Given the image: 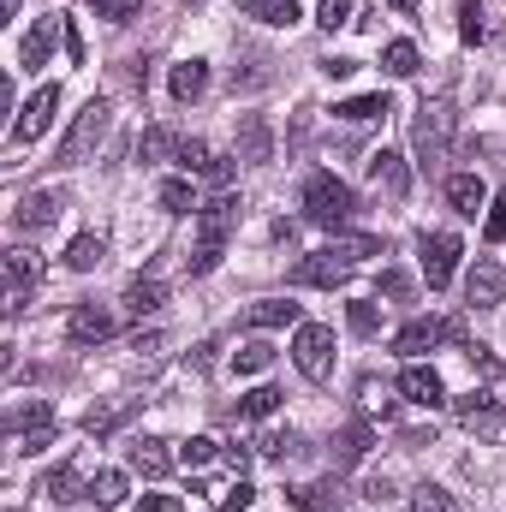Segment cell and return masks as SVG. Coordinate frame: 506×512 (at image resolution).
I'll use <instances>...</instances> for the list:
<instances>
[{
	"label": "cell",
	"mask_w": 506,
	"mask_h": 512,
	"mask_svg": "<svg viewBox=\"0 0 506 512\" xmlns=\"http://www.w3.org/2000/svg\"><path fill=\"white\" fill-rule=\"evenodd\" d=\"M36 495H42V501H54V507H72V501H90V483H84V471H78V465H54V471H42Z\"/></svg>",
	"instance_id": "15"
},
{
	"label": "cell",
	"mask_w": 506,
	"mask_h": 512,
	"mask_svg": "<svg viewBox=\"0 0 506 512\" xmlns=\"http://www.w3.org/2000/svg\"><path fill=\"white\" fill-rule=\"evenodd\" d=\"M340 251L352 256V262H370V256H387V239H370V233L364 239H340Z\"/></svg>",
	"instance_id": "46"
},
{
	"label": "cell",
	"mask_w": 506,
	"mask_h": 512,
	"mask_svg": "<svg viewBox=\"0 0 506 512\" xmlns=\"http://www.w3.org/2000/svg\"><path fill=\"white\" fill-rule=\"evenodd\" d=\"M256 453H262V459H292V453H298V435H292V429H268V435L256 441Z\"/></svg>",
	"instance_id": "42"
},
{
	"label": "cell",
	"mask_w": 506,
	"mask_h": 512,
	"mask_svg": "<svg viewBox=\"0 0 506 512\" xmlns=\"http://www.w3.org/2000/svg\"><path fill=\"white\" fill-rule=\"evenodd\" d=\"M179 131L173 126H149L143 137H137V161H167V155H179Z\"/></svg>",
	"instance_id": "26"
},
{
	"label": "cell",
	"mask_w": 506,
	"mask_h": 512,
	"mask_svg": "<svg viewBox=\"0 0 506 512\" xmlns=\"http://www.w3.org/2000/svg\"><path fill=\"white\" fill-rule=\"evenodd\" d=\"M501 298H506V268L495 256H477V268L465 274V304L471 310H495Z\"/></svg>",
	"instance_id": "10"
},
{
	"label": "cell",
	"mask_w": 506,
	"mask_h": 512,
	"mask_svg": "<svg viewBox=\"0 0 506 512\" xmlns=\"http://www.w3.org/2000/svg\"><path fill=\"white\" fill-rule=\"evenodd\" d=\"M137 512H185L179 495H137Z\"/></svg>",
	"instance_id": "49"
},
{
	"label": "cell",
	"mask_w": 506,
	"mask_h": 512,
	"mask_svg": "<svg viewBox=\"0 0 506 512\" xmlns=\"http://www.w3.org/2000/svg\"><path fill=\"white\" fill-rule=\"evenodd\" d=\"M108 131H114V102H108V96H90V102H84V114L66 126L60 149H54V161H60V167H84V161L108 143Z\"/></svg>",
	"instance_id": "2"
},
{
	"label": "cell",
	"mask_w": 506,
	"mask_h": 512,
	"mask_svg": "<svg viewBox=\"0 0 506 512\" xmlns=\"http://www.w3.org/2000/svg\"><path fill=\"white\" fill-rule=\"evenodd\" d=\"M66 60H72V66H84V30H78L72 18H66Z\"/></svg>",
	"instance_id": "52"
},
{
	"label": "cell",
	"mask_w": 506,
	"mask_h": 512,
	"mask_svg": "<svg viewBox=\"0 0 506 512\" xmlns=\"http://www.w3.org/2000/svg\"><path fill=\"white\" fill-rule=\"evenodd\" d=\"M227 465H233V471H245V465H251V447H239V441H233V447H227Z\"/></svg>",
	"instance_id": "57"
},
{
	"label": "cell",
	"mask_w": 506,
	"mask_h": 512,
	"mask_svg": "<svg viewBox=\"0 0 506 512\" xmlns=\"http://www.w3.org/2000/svg\"><path fill=\"white\" fill-rule=\"evenodd\" d=\"M459 334H465L459 322H441V316H417L411 328H399V334H393V352H399V358H423V352H435L441 340H459Z\"/></svg>",
	"instance_id": "6"
},
{
	"label": "cell",
	"mask_w": 506,
	"mask_h": 512,
	"mask_svg": "<svg viewBox=\"0 0 506 512\" xmlns=\"http://www.w3.org/2000/svg\"><path fill=\"white\" fill-rule=\"evenodd\" d=\"M96 12H108L114 24H126L131 12H137V0H96Z\"/></svg>",
	"instance_id": "54"
},
{
	"label": "cell",
	"mask_w": 506,
	"mask_h": 512,
	"mask_svg": "<svg viewBox=\"0 0 506 512\" xmlns=\"http://www.w3.org/2000/svg\"><path fill=\"white\" fill-rule=\"evenodd\" d=\"M161 304H167V286H161V280H143V274H137V280L126 286V310L131 316H149V310H161Z\"/></svg>",
	"instance_id": "28"
},
{
	"label": "cell",
	"mask_w": 506,
	"mask_h": 512,
	"mask_svg": "<svg viewBox=\"0 0 506 512\" xmlns=\"http://www.w3.org/2000/svg\"><path fill=\"white\" fill-rule=\"evenodd\" d=\"M161 346H167V340H161V334H155V328H149V334H143V328H137V334H131V352H137V358H155V352H161Z\"/></svg>",
	"instance_id": "50"
},
{
	"label": "cell",
	"mask_w": 506,
	"mask_h": 512,
	"mask_svg": "<svg viewBox=\"0 0 506 512\" xmlns=\"http://www.w3.org/2000/svg\"><path fill=\"white\" fill-rule=\"evenodd\" d=\"M239 161H251V167H268L274 161V126L262 114H245L239 120Z\"/></svg>",
	"instance_id": "20"
},
{
	"label": "cell",
	"mask_w": 506,
	"mask_h": 512,
	"mask_svg": "<svg viewBox=\"0 0 506 512\" xmlns=\"http://www.w3.org/2000/svg\"><path fill=\"white\" fill-rule=\"evenodd\" d=\"M245 322L251 328H298V304H286V298H262L245 310Z\"/></svg>",
	"instance_id": "25"
},
{
	"label": "cell",
	"mask_w": 506,
	"mask_h": 512,
	"mask_svg": "<svg viewBox=\"0 0 506 512\" xmlns=\"http://www.w3.org/2000/svg\"><path fill=\"white\" fill-rule=\"evenodd\" d=\"M239 12L256 18V24H268V30H292L304 12H298V0H239Z\"/></svg>",
	"instance_id": "22"
},
{
	"label": "cell",
	"mask_w": 506,
	"mask_h": 512,
	"mask_svg": "<svg viewBox=\"0 0 506 512\" xmlns=\"http://www.w3.org/2000/svg\"><path fill=\"white\" fill-rule=\"evenodd\" d=\"M358 405H364L370 417H393V399H387V382H376V376H364V382H358Z\"/></svg>",
	"instance_id": "41"
},
{
	"label": "cell",
	"mask_w": 506,
	"mask_h": 512,
	"mask_svg": "<svg viewBox=\"0 0 506 512\" xmlns=\"http://www.w3.org/2000/svg\"><path fill=\"white\" fill-rule=\"evenodd\" d=\"M292 364H298L304 382H328V376H334V334H328L322 322H298V334H292Z\"/></svg>",
	"instance_id": "5"
},
{
	"label": "cell",
	"mask_w": 506,
	"mask_h": 512,
	"mask_svg": "<svg viewBox=\"0 0 506 512\" xmlns=\"http://www.w3.org/2000/svg\"><path fill=\"white\" fill-rule=\"evenodd\" d=\"M126 465L137 471V477H167L173 471V453H167V441H155V435H137V441H126Z\"/></svg>",
	"instance_id": "18"
},
{
	"label": "cell",
	"mask_w": 506,
	"mask_h": 512,
	"mask_svg": "<svg viewBox=\"0 0 506 512\" xmlns=\"http://www.w3.org/2000/svg\"><path fill=\"white\" fill-rule=\"evenodd\" d=\"M352 6H358V0H322V6H316V24H322V30H340V24H352Z\"/></svg>",
	"instance_id": "45"
},
{
	"label": "cell",
	"mask_w": 506,
	"mask_h": 512,
	"mask_svg": "<svg viewBox=\"0 0 506 512\" xmlns=\"http://www.w3.org/2000/svg\"><path fill=\"white\" fill-rule=\"evenodd\" d=\"M60 209H66V197H60V191H30V197L12 209V227H18V233H42V227H54V221H60Z\"/></svg>",
	"instance_id": "14"
},
{
	"label": "cell",
	"mask_w": 506,
	"mask_h": 512,
	"mask_svg": "<svg viewBox=\"0 0 506 512\" xmlns=\"http://www.w3.org/2000/svg\"><path fill=\"white\" fill-rule=\"evenodd\" d=\"M387 6H393V12H417V0H387Z\"/></svg>",
	"instance_id": "58"
},
{
	"label": "cell",
	"mask_w": 506,
	"mask_h": 512,
	"mask_svg": "<svg viewBox=\"0 0 506 512\" xmlns=\"http://www.w3.org/2000/svg\"><path fill=\"white\" fill-rule=\"evenodd\" d=\"M42 423H54V411H48V405H12V411H6L12 441H18V435H30V429H42Z\"/></svg>",
	"instance_id": "37"
},
{
	"label": "cell",
	"mask_w": 506,
	"mask_h": 512,
	"mask_svg": "<svg viewBox=\"0 0 506 512\" xmlns=\"http://www.w3.org/2000/svg\"><path fill=\"white\" fill-rule=\"evenodd\" d=\"M233 221H239V197H233V191H221L215 203H203V209H197V245H191V256H185L191 280H203V274H215V268H221L227 239H233Z\"/></svg>",
	"instance_id": "1"
},
{
	"label": "cell",
	"mask_w": 506,
	"mask_h": 512,
	"mask_svg": "<svg viewBox=\"0 0 506 512\" xmlns=\"http://www.w3.org/2000/svg\"><path fill=\"white\" fill-rule=\"evenodd\" d=\"M221 459V441L215 435H191L185 447H179V465H191V471H203V465H215Z\"/></svg>",
	"instance_id": "38"
},
{
	"label": "cell",
	"mask_w": 506,
	"mask_h": 512,
	"mask_svg": "<svg viewBox=\"0 0 506 512\" xmlns=\"http://www.w3.org/2000/svg\"><path fill=\"white\" fill-rule=\"evenodd\" d=\"M274 405H280V387H251V393L239 399V411H233V417H239V423H251V417H268Z\"/></svg>",
	"instance_id": "39"
},
{
	"label": "cell",
	"mask_w": 506,
	"mask_h": 512,
	"mask_svg": "<svg viewBox=\"0 0 506 512\" xmlns=\"http://www.w3.org/2000/svg\"><path fill=\"white\" fill-rule=\"evenodd\" d=\"M370 441H376V435H370V423H352V429H340V441H334V459H340V465H358V459L370 453Z\"/></svg>",
	"instance_id": "32"
},
{
	"label": "cell",
	"mask_w": 506,
	"mask_h": 512,
	"mask_svg": "<svg viewBox=\"0 0 506 512\" xmlns=\"http://www.w3.org/2000/svg\"><path fill=\"white\" fill-rule=\"evenodd\" d=\"M358 262L340 251V245H328V251H310L298 268H292V286H346V274H352Z\"/></svg>",
	"instance_id": "7"
},
{
	"label": "cell",
	"mask_w": 506,
	"mask_h": 512,
	"mask_svg": "<svg viewBox=\"0 0 506 512\" xmlns=\"http://www.w3.org/2000/svg\"><path fill=\"white\" fill-rule=\"evenodd\" d=\"M126 417H131V405H108V411H90V417H84V429H90V435L102 441V435H114V429H120Z\"/></svg>",
	"instance_id": "43"
},
{
	"label": "cell",
	"mask_w": 506,
	"mask_h": 512,
	"mask_svg": "<svg viewBox=\"0 0 506 512\" xmlns=\"http://www.w3.org/2000/svg\"><path fill=\"white\" fill-rule=\"evenodd\" d=\"M364 501H393V483H387V477H370V483H364Z\"/></svg>",
	"instance_id": "55"
},
{
	"label": "cell",
	"mask_w": 506,
	"mask_h": 512,
	"mask_svg": "<svg viewBox=\"0 0 506 512\" xmlns=\"http://www.w3.org/2000/svg\"><path fill=\"white\" fill-rule=\"evenodd\" d=\"M417 66H423V60H417V42L399 36V42L381 48V72H387V78H417Z\"/></svg>",
	"instance_id": "27"
},
{
	"label": "cell",
	"mask_w": 506,
	"mask_h": 512,
	"mask_svg": "<svg viewBox=\"0 0 506 512\" xmlns=\"http://www.w3.org/2000/svg\"><path fill=\"white\" fill-rule=\"evenodd\" d=\"M54 42H66V18H36L30 36H24V48H18V72H42L48 54H54Z\"/></svg>",
	"instance_id": "12"
},
{
	"label": "cell",
	"mask_w": 506,
	"mask_h": 512,
	"mask_svg": "<svg viewBox=\"0 0 506 512\" xmlns=\"http://www.w3.org/2000/svg\"><path fill=\"white\" fill-rule=\"evenodd\" d=\"M447 203H453L465 221H477V209H489V185H483L477 173H453V179H447Z\"/></svg>",
	"instance_id": "21"
},
{
	"label": "cell",
	"mask_w": 506,
	"mask_h": 512,
	"mask_svg": "<svg viewBox=\"0 0 506 512\" xmlns=\"http://www.w3.org/2000/svg\"><path fill=\"white\" fill-rule=\"evenodd\" d=\"M346 328H352L358 340H376L381 334V310L370 304V298H352V304H346Z\"/></svg>",
	"instance_id": "36"
},
{
	"label": "cell",
	"mask_w": 506,
	"mask_h": 512,
	"mask_svg": "<svg viewBox=\"0 0 506 512\" xmlns=\"http://www.w3.org/2000/svg\"><path fill=\"white\" fill-rule=\"evenodd\" d=\"M483 239H489V245H501L506 239V203H495V209L483 215Z\"/></svg>",
	"instance_id": "48"
},
{
	"label": "cell",
	"mask_w": 506,
	"mask_h": 512,
	"mask_svg": "<svg viewBox=\"0 0 506 512\" xmlns=\"http://www.w3.org/2000/svg\"><path fill=\"white\" fill-rule=\"evenodd\" d=\"M459 36L483 42V0H459Z\"/></svg>",
	"instance_id": "44"
},
{
	"label": "cell",
	"mask_w": 506,
	"mask_h": 512,
	"mask_svg": "<svg viewBox=\"0 0 506 512\" xmlns=\"http://www.w3.org/2000/svg\"><path fill=\"white\" fill-rule=\"evenodd\" d=\"M108 262V239L102 233H78L72 245H66V268L72 274H90V268H102Z\"/></svg>",
	"instance_id": "24"
},
{
	"label": "cell",
	"mask_w": 506,
	"mask_h": 512,
	"mask_svg": "<svg viewBox=\"0 0 506 512\" xmlns=\"http://www.w3.org/2000/svg\"><path fill=\"white\" fill-rule=\"evenodd\" d=\"M167 90H173V102H197V96L209 90V66H203V60H179L173 78H167Z\"/></svg>",
	"instance_id": "23"
},
{
	"label": "cell",
	"mask_w": 506,
	"mask_h": 512,
	"mask_svg": "<svg viewBox=\"0 0 506 512\" xmlns=\"http://www.w3.org/2000/svg\"><path fill=\"white\" fill-rule=\"evenodd\" d=\"M66 334H72L78 346H102V340L114 334V310H108V304H78L72 322H66Z\"/></svg>",
	"instance_id": "19"
},
{
	"label": "cell",
	"mask_w": 506,
	"mask_h": 512,
	"mask_svg": "<svg viewBox=\"0 0 506 512\" xmlns=\"http://www.w3.org/2000/svg\"><path fill=\"white\" fill-rule=\"evenodd\" d=\"M417 251H423V274H429V286L441 292V286L453 280V268H459L465 245H459V233H423V239H417Z\"/></svg>",
	"instance_id": "9"
},
{
	"label": "cell",
	"mask_w": 506,
	"mask_h": 512,
	"mask_svg": "<svg viewBox=\"0 0 506 512\" xmlns=\"http://www.w3.org/2000/svg\"><path fill=\"white\" fill-rule=\"evenodd\" d=\"M36 274H42V256L30 251V245L6 251V286H36Z\"/></svg>",
	"instance_id": "30"
},
{
	"label": "cell",
	"mask_w": 506,
	"mask_h": 512,
	"mask_svg": "<svg viewBox=\"0 0 506 512\" xmlns=\"http://www.w3.org/2000/svg\"><path fill=\"white\" fill-rule=\"evenodd\" d=\"M411 512H465V507H459V501H453L441 483H423V489L411 495Z\"/></svg>",
	"instance_id": "40"
},
{
	"label": "cell",
	"mask_w": 506,
	"mask_h": 512,
	"mask_svg": "<svg viewBox=\"0 0 506 512\" xmlns=\"http://www.w3.org/2000/svg\"><path fill=\"white\" fill-rule=\"evenodd\" d=\"M399 393H405L411 405H423V411H435V405L447 399L441 370H429V364H405V370H399Z\"/></svg>",
	"instance_id": "17"
},
{
	"label": "cell",
	"mask_w": 506,
	"mask_h": 512,
	"mask_svg": "<svg viewBox=\"0 0 506 512\" xmlns=\"http://www.w3.org/2000/svg\"><path fill=\"white\" fill-rule=\"evenodd\" d=\"M54 108H60V84H42V90H30V102L18 108V120H12V143L24 149V143H36L48 120H54Z\"/></svg>",
	"instance_id": "8"
},
{
	"label": "cell",
	"mask_w": 506,
	"mask_h": 512,
	"mask_svg": "<svg viewBox=\"0 0 506 512\" xmlns=\"http://www.w3.org/2000/svg\"><path fill=\"white\" fill-rule=\"evenodd\" d=\"M322 72H328V78H352V72H358V60H322Z\"/></svg>",
	"instance_id": "56"
},
{
	"label": "cell",
	"mask_w": 506,
	"mask_h": 512,
	"mask_svg": "<svg viewBox=\"0 0 506 512\" xmlns=\"http://www.w3.org/2000/svg\"><path fill=\"white\" fill-rule=\"evenodd\" d=\"M161 209H167V215L203 209V203H197V185H191V179H161Z\"/></svg>",
	"instance_id": "31"
},
{
	"label": "cell",
	"mask_w": 506,
	"mask_h": 512,
	"mask_svg": "<svg viewBox=\"0 0 506 512\" xmlns=\"http://www.w3.org/2000/svg\"><path fill=\"white\" fill-rule=\"evenodd\" d=\"M453 131H459V108H453L447 96H435V102L417 108V120H411V149H417V167H423V173H435V167L447 161Z\"/></svg>",
	"instance_id": "3"
},
{
	"label": "cell",
	"mask_w": 506,
	"mask_h": 512,
	"mask_svg": "<svg viewBox=\"0 0 506 512\" xmlns=\"http://www.w3.org/2000/svg\"><path fill=\"white\" fill-rule=\"evenodd\" d=\"M179 167H185V179H191V173H197V179H215V185H227V179H233V161H227V155H215L203 137H185V143H179Z\"/></svg>",
	"instance_id": "13"
},
{
	"label": "cell",
	"mask_w": 506,
	"mask_h": 512,
	"mask_svg": "<svg viewBox=\"0 0 506 512\" xmlns=\"http://www.w3.org/2000/svg\"><path fill=\"white\" fill-rule=\"evenodd\" d=\"M370 185H376L381 197H393V203L411 191V167H405L399 149H376V155H370Z\"/></svg>",
	"instance_id": "16"
},
{
	"label": "cell",
	"mask_w": 506,
	"mask_h": 512,
	"mask_svg": "<svg viewBox=\"0 0 506 512\" xmlns=\"http://www.w3.org/2000/svg\"><path fill=\"white\" fill-rule=\"evenodd\" d=\"M352 215H358L352 185L334 179V173H310V185H304V221L334 233V227H352Z\"/></svg>",
	"instance_id": "4"
},
{
	"label": "cell",
	"mask_w": 506,
	"mask_h": 512,
	"mask_svg": "<svg viewBox=\"0 0 506 512\" xmlns=\"http://www.w3.org/2000/svg\"><path fill=\"white\" fill-rule=\"evenodd\" d=\"M126 495H131L126 471H96V477H90V501H96V507H120Z\"/></svg>",
	"instance_id": "34"
},
{
	"label": "cell",
	"mask_w": 506,
	"mask_h": 512,
	"mask_svg": "<svg viewBox=\"0 0 506 512\" xmlns=\"http://www.w3.org/2000/svg\"><path fill=\"white\" fill-rule=\"evenodd\" d=\"M381 292H387V298H411V280H405L399 268H387V274H381Z\"/></svg>",
	"instance_id": "53"
},
{
	"label": "cell",
	"mask_w": 506,
	"mask_h": 512,
	"mask_svg": "<svg viewBox=\"0 0 506 512\" xmlns=\"http://www.w3.org/2000/svg\"><path fill=\"white\" fill-rule=\"evenodd\" d=\"M274 364V346L268 340H245L239 352H233V376H262Z\"/></svg>",
	"instance_id": "33"
},
{
	"label": "cell",
	"mask_w": 506,
	"mask_h": 512,
	"mask_svg": "<svg viewBox=\"0 0 506 512\" xmlns=\"http://www.w3.org/2000/svg\"><path fill=\"white\" fill-rule=\"evenodd\" d=\"M340 501V483L334 477H322V483H304V489H292V507L298 512H328Z\"/></svg>",
	"instance_id": "29"
},
{
	"label": "cell",
	"mask_w": 506,
	"mask_h": 512,
	"mask_svg": "<svg viewBox=\"0 0 506 512\" xmlns=\"http://www.w3.org/2000/svg\"><path fill=\"white\" fill-rule=\"evenodd\" d=\"M453 411H459V423H465L471 435H489V441L506 435V411L489 399V393H465V399H453Z\"/></svg>",
	"instance_id": "11"
},
{
	"label": "cell",
	"mask_w": 506,
	"mask_h": 512,
	"mask_svg": "<svg viewBox=\"0 0 506 512\" xmlns=\"http://www.w3.org/2000/svg\"><path fill=\"white\" fill-rule=\"evenodd\" d=\"M54 441V423H42V429H30V435H18V453H42Z\"/></svg>",
	"instance_id": "51"
},
{
	"label": "cell",
	"mask_w": 506,
	"mask_h": 512,
	"mask_svg": "<svg viewBox=\"0 0 506 512\" xmlns=\"http://www.w3.org/2000/svg\"><path fill=\"white\" fill-rule=\"evenodd\" d=\"M334 114H340V120H352V126H364V120H381V114H393V102H387V96H352V102H340Z\"/></svg>",
	"instance_id": "35"
},
{
	"label": "cell",
	"mask_w": 506,
	"mask_h": 512,
	"mask_svg": "<svg viewBox=\"0 0 506 512\" xmlns=\"http://www.w3.org/2000/svg\"><path fill=\"white\" fill-rule=\"evenodd\" d=\"M251 501H256V495H251V483L239 477V483H233V489L221 495V507H215V512H245V507H251Z\"/></svg>",
	"instance_id": "47"
}]
</instances>
